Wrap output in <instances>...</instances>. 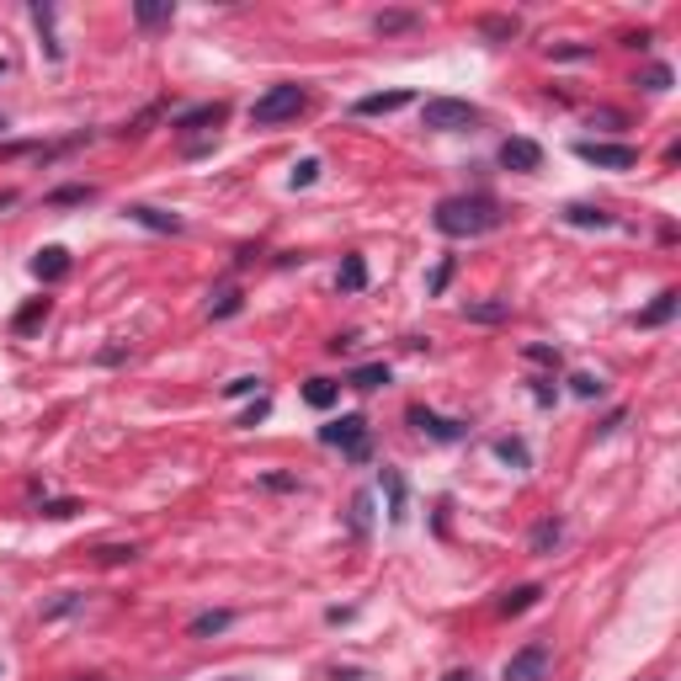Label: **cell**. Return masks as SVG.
<instances>
[{
  "label": "cell",
  "instance_id": "cell-39",
  "mask_svg": "<svg viewBox=\"0 0 681 681\" xmlns=\"http://www.w3.org/2000/svg\"><path fill=\"white\" fill-rule=\"evenodd\" d=\"M267 415H272V404H267V399H256V404L240 415V426H256V421H267Z\"/></svg>",
  "mask_w": 681,
  "mask_h": 681
},
{
  "label": "cell",
  "instance_id": "cell-15",
  "mask_svg": "<svg viewBox=\"0 0 681 681\" xmlns=\"http://www.w3.org/2000/svg\"><path fill=\"white\" fill-rule=\"evenodd\" d=\"M410 27H421V11H378L373 16V32L378 38H395V32H410Z\"/></svg>",
  "mask_w": 681,
  "mask_h": 681
},
{
  "label": "cell",
  "instance_id": "cell-42",
  "mask_svg": "<svg viewBox=\"0 0 681 681\" xmlns=\"http://www.w3.org/2000/svg\"><path fill=\"white\" fill-rule=\"evenodd\" d=\"M298 479H287V474H267V490H293Z\"/></svg>",
  "mask_w": 681,
  "mask_h": 681
},
{
  "label": "cell",
  "instance_id": "cell-24",
  "mask_svg": "<svg viewBox=\"0 0 681 681\" xmlns=\"http://www.w3.org/2000/svg\"><path fill=\"white\" fill-rule=\"evenodd\" d=\"M96 197V186H86V181H69V186H54L49 192V208H69V203H91Z\"/></svg>",
  "mask_w": 681,
  "mask_h": 681
},
{
  "label": "cell",
  "instance_id": "cell-44",
  "mask_svg": "<svg viewBox=\"0 0 681 681\" xmlns=\"http://www.w3.org/2000/svg\"><path fill=\"white\" fill-rule=\"evenodd\" d=\"M0 75H5V59H0Z\"/></svg>",
  "mask_w": 681,
  "mask_h": 681
},
{
  "label": "cell",
  "instance_id": "cell-33",
  "mask_svg": "<svg viewBox=\"0 0 681 681\" xmlns=\"http://www.w3.org/2000/svg\"><path fill=\"white\" fill-rule=\"evenodd\" d=\"M368 527H373V501H368V495H357V501H351V532L362 538Z\"/></svg>",
  "mask_w": 681,
  "mask_h": 681
},
{
  "label": "cell",
  "instance_id": "cell-2",
  "mask_svg": "<svg viewBox=\"0 0 681 681\" xmlns=\"http://www.w3.org/2000/svg\"><path fill=\"white\" fill-rule=\"evenodd\" d=\"M304 102H309V91L304 86H293V80H277V86H267L261 96H256V107H250V123L256 128H277L287 117L304 113Z\"/></svg>",
  "mask_w": 681,
  "mask_h": 681
},
{
  "label": "cell",
  "instance_id": "cell-32",
  "mask_svg": "<svg viewBox=\"0 0 681 681\" xmlns=\"http://www.w3.org/2000/svg\"><path fill=\"white\" fill-rule=\"evenodd\" d=\"M639 86H644V91H671V64H649V69L639 75Z\"/></svg>",
  "mask_w": 681,
  "mask_h": 681
},
{
  "label": "cell",
  "instance_id": "cell-40",
  "mask_svg": "<svg viewBox=\"0 0 681 681\" xmlns=\"http://www.w3.org/2000/svg\"><path fill=\"white\" fill-rule=\"evenodd\" d=\"M453 283V261H442L437 272H431V293H442V287Z\"/></svg>",
  "mask_w": 681,
  "mask_h": 681
},
{
  "label": "cell",
  "instance_id": "cell-29",
  "mask_svg": "<svg viewBox=\"0 0 681 681\" xmlns=\"http://www.w3.org/2000/svg\"><path fill=\"white\" fill-rule=\"evenodd\" d=\"M522 357H527V362H538V368H559V346H549V340H527V346H522Z\"/></svg>",
  "mask_w": 681,
  "mask_h": 681
},
{
  "label": "cell",
  "instance_id": "cell-27",
  "mask_svg": "<svg viewBox=\"0 0 681 681\" xmlns=\"http://www.w3.org/2000/svg\"><path fill=\"white\" fill-rule=\"evenodd\" d=\"M378 479H384V490H389V522H404V479H399L395 468H384Z\"/></svg>",
  "mask_w": 681,
  "mask_h": 681
},
{
  "label": "cell",
  "instance_id": "cell-25",
  "mask_svg": "<svg viewBox=\"0 0 681 681\" xmlns=\"http://www.w3.org/2000/svg\"><path fill=\"white\" fill-rule=\"evenodd\" d=\"M511 314V304H463V320H474V325H501Z\"/></svg>",
  "mask_w": 681,
  "mask_h": 681
},
{
  "label": "cell",
  "instance_id": "cell-9",
  "mask_svg": "<svg viewBox=\"0 0 681 681\" xmlns=\"http://www.w3.org/2000/svg\"><path fill=\"white\" fill-rule=\"evenodd\" d=\"M32 277H38V283H64V277H69V250H64V245L38 250V256H32Z\"/></svg>",
  "mask_w": 681,
  "mask_h": 681
},
{
  "label": "cell",
  "instance_id": "cell-35",
  "mask_svg": "<svg viewBox=\"0 0 681 681\" xmlns=\"http://www.w3.org/2000/svg\"><path fill=\"white\" fill-rule=\"evenodd\" d=\"M240 304H245V298H240L234 287H224V293L213 298V320H229V314H240Z\"/></svg>",
  "mask_w": 681,
  "mask_h": 681
},
{
  "label": "cell",
  "instance_id": "cell-34",
  "mask_svg": "<svg viewBox=\"0 0 681 681\" xmlns=\"http://www.w3.org/2000/svg\"><path fill=\"white\" fill-rule=\"evenodd\" d=\"M320 160H314V155H309V160H298V166H293V186H314V181H320Z\"/></svg>",
  "mask_w": 681,
  "mask_h": 681
},
{
  "label": "cell",
  "instance_id": "cell-21",
  "mask_svg": "<svg viewBox=\"0 0 681 681\" xmlns=\"http://www.w3.org/2000/svg\"><path fill=\"white\" fill-rule=\"evenodd\" d=\"M389 384V362H362L351 368V389H384Z\"/></svg>",
  "mask_w": 681,
  "mask_h": 681
},
{
  "label": "cell",
  "instance_id": "cell-38",
  "mask_svg": "<svg viewBox=\"0 0 681 681\" xmlns=\"http://www.w3.org/2000/svg\"><path fill=\"white\" fill-rule=\"evenodd\" d=\"M256 389H261V378H250V373H245V378H234V384H224V395H229V399H240V395H256Z\"/></svg>",
  "mask_w": 681,
  "mask_h": 681
},
{
  "label": "cell",
  "instance_id": "cell-26",
  "mask_svg": "<svg viewBox=\"0 0 681 681\" xmlns=\"http://www.w3.org/2000/svg\"><path fill=\"white\" fill-rule=\"evenodd\" d=\"M495 458L511 463V468H527V463H532V453H527V442H522V437H501V442H495Z\"/></svg>",
  "mask_w": 681,
  "mask_h": 681
},
{
  "label": "cell",
  "instance_id": "cell-19",
  "mask_svg": "<svg viewBox=\"0 0 681 681\" xmlns=\"http://www.w3.org/2000/svg\"><path fill=\"white\" fill-rule=\"evenodd\" d=\"M229 623H234V613H197V618L186 623V633H192V639H213V633H224Z\"/></svg>",
  "mask_w": 681,
  "mask_h": 681
},
{
  "label": "cell",
  "instance_id": "cell-4",
  "mask_svg": "<svg viewBox=\"0 0 681 681\" xmlns=\"http://www.w3.org/2000/svg\"><path fill=\"white\" fill-rule=\"evenodd\" d=\"M320 442H325V448H340L351 463H368V453H373V442H368V421H362V415H340V421H331V426H320Z\"/></svg>",
  "mask_w": 681,
  "mask_h": 681
},
{
  "label": "cell",
  "instance_id": "cell-36",
  "mask_svg": "<svg viewBox=\"0 0 681 681\" xmlns=\"http://www.w3.org/2000/svg\"><path fill=\"white\" fill-rule=\"evenodd\" d=\"M485 38H516V16H485Z\"/></svg>",
  "mask_w": 681,
  "mask_h": 681
},
{
  "label": "cell",
  "instance_id": "cell-18",
  "mask_svg": "<svg viewBox=\"0 0 681 681\" xmlns=\"http://www.w3.org/2000/svg\"><path fill=\"white\" fill-rule=\"evenodd\" d=\"M133 16H139V27H166L170 16H176V5L170 0H139Z\"/></svg>",
  "mask_w": 681,
  "mask_h": 681
},
{
  "label": "cell",
  "instance_id": "cell-28",
  "mask_svg": "<svg viewBox=\"0 0 681 681\" xmlns=\"http://www.w3.org/2000/svg\"><path fill=\"white\" fill-rule=\"evenodd\" d=\"M32 22H38V32H43V49H49V59H59V43H54V5H32Z\"/></svg>",
  "mask_w": 681,
  "mask_h": 681
},
{
  "label": "cell",
  "instance_id": "cell-45",
  "mask_svg": "<svg viewBox=\"0 0 681 681\" xmlns=\"http://www.w3.org/2000/svg\"><path fill=\"white\" fill-rule=\"evenodd\" d=\"M0 128H5V113H0Z\"/></svg>",
  "mask_w": 681,
  "mask_h": 681
},
{
  "label": "cell",
  "instance_id": "cell-6",
  "mask_svg": "<svg viewBox=\"0 0 681 681\" xmlns=\"http://www.w3.org/2000/svg\"><path fill=\"white\" fill-rule=\"evenodd\" d=\"M543 671H549V644L532 639V644H522V649L506 660L501 681H543Z\"/></svg>",
  "mask_w": 681,
  "mask_h": 681
},
{
  "label": "cell",
  "instance_id": "cell-3",
  "mask_svg": "<svg viewBox=\"0 0 681 681\" xmlns=\"http://www.w3.org/2000/svg\"><path fill=\"white\" fill-rule=\"evenodd\" d=\"M421 123H426L431 133H463V128L479 123V107H474V102H458V96H431V102L421 107Z\"/></svg>",
  "mask_w": 681,
  "mask_h": 681
},
{
  "label": "cell",
  "instance_id": "cell-7",
  "mask_svg": "<svg viewBox=\"0 0 681 681\" xmlns=\"http://www.w3.org/2000/svg\"><path fill=\"white\" fill-rule=\"evenodd\" d=\"M410 426H415L421 437H431V442H463V437H468L463 421H448V415H437V410H426V404H410Z\"/></svg>",
  "mask_w": 681,
  "mask_h": 681
},
{
  "label": "cell",
  "instance_id": "cell-5",
  "mask_svg": "<svg viewBox=\"0 0 681 681\" xmlns=\"http://www.w3.org/2000/svg\"><path fill=\"white\" fill-rule=\"evenodd\" d=\"M575 155H580L586 166H602V170H633L639 166V150H633V144H596V139H580Z\"/></svg>",
  "mask_w": 681,
  "mask_h": 681
},
{
  "label": "cell",
  "instance_id": "cell-22",
  "mask_svg": "<svg viewBox=\"0 0 681 681\" xmlns=\"http://www.w3.org/2000/svg\"><path fill=\"white\" fill-rule=\"evenodd\" d=\"M336 283H340V293H362V287H368V261H362V256H346Z\"/></svg>",
  "mask_w": 681,
  "mask_h": 681
},
{
  "label": "cell",
  "instance_id": "cell-43",
  "mask_svg": "<svg viewBox=\"0 0 681 681\" xmlns=\"http://www.w3.org/2000/svg\"><path fill=\"white\" fill-rule=\"evenodd\" d=\"M442 681H479V676H474V671H448Z\"/></svg>",
  "mask_w": 681,
  "mask_h": 681
},
{
  "label": "cell",
  "instance_id": "cell-13",
  "mask_svg": "<svg viewBox=\"0 0 681 681\" xmlns=\"http://www.w3.org/2000/svg\"><path fill=\"white\" fill-rule=\"evenodd\" d=\"M128 219H133L139 229H155V234H181V219L166 213V208H150V203H133V208H128Z\"/></svg>",
  "mask_w": 681,
  "mask_h": 681
},
{
  "label": "cell",
  "instance_id": "cell-30",
  "mask_svg": "<svg viewBox=\"0 0 681 681\" xmlns=\"http://www.w3.org/2000/svg\"><path fill=\"white\" fill-rule=\"evenodd\" d=\"M569 389H575L580 399H602V395H607V384H602L596 373H575V378H569Z\"/></svg>",
  "mask_w": 681,
  "mask_h": 681
},
{
  "label": "cell",
  "instance_id": "cell-14",
  "mask_svg": "<svg viewBox=\"0 0 681 681\" xmlns=\"http://www.w3.org/2000/svg\"><path fill=\"white\" fill-rule=\"evenodd\" d=\"M676 309H681V293H676V287H666V293H660L649 309H639V325H644V331H655V325H666Z\"/></svg>",
  "mask_w": 681,
  "mask_h": 681
},
{
  "label": "cell",
  "instance_id": "cell-41",
  "mask_svg": "<svg viewBox=\"0 0 681 681\" xmlns=\"http://www.w3.org/2000/svg\"><path fill=\"white\" fill-rule=\"evenodd\" d=\"M532 399H538V404H554V378H538V384H532Z\"/></svg>",
  "mask_w": 681,
  "mask_h": 681
},
{
  "label": "cell",
  "instance_id": "cell-20",
  "mask_svg": "<svg viewBox=\"0 0 681 681\" xmlns=\"http://www.w3.org/2000/svg\"><path fill=\"white\" fill-rule=\"evenodd\" d=\"M43 320H49V298H32V304H27V309H22L16 320H11V331H16V336H32V331H38Z\"/></svg>",
  "mask_w": 681,
  "mask_h": 681
},
{
  "label": "cell",
  "instance_id": "cell-31",
  "mask_svg": "<svg viewBox=\"0 0 681 681\" xmlns=\"http://www.w3.org/2000/svg\"><path fill=\"white\" fill-rule=\"evenodd\" d=\"M96 559H102V565H128V559H139V549H133V543H102Z\"/></svg>",
  "mask_w": 681,
  "mask_h": 681
},
{
  "label": "cell",
  "instance_id": "cell-11",
  "mask_svg": "<svg viewBox=\"0 0 681 681\" xmlns=\"http://www.w3.org/2000/svg\"><path fill=\"white\" fill-rule=\"evenodd\" d=\"M410 102H415L410 91H378V96H362L351 113L357 117H389V113H399V107H410Z\"/></svg>",
  "mask_w": 681,
  "mask_h": 681
},
{
  "label": "cell",
  "instance_id": "cell-37",
  "mask_svg": "<svg viewBox=\"0 0 681 681\" xmlns=\"http://www.w3.org/2000/svg\"><path fill=\"white\" fill-rule=\"evenodd\" d=\"M80 511V501H43L38 506V516H49V522H64V516H75Z\"/></svg>",
  "mask_w": 681,
  "mask_h": 681
},
{
  "label": "cell",
  "instance_id": "cell-23",
  "mask_svg": "<svg viewBox=\"0 0 681 681\" xmlns=\"http://www.w3.org/2000/svg\"><path fill=\"white\" fill-rule=\"evenodd\" d=\"M336 399H340V389L331 378H309V384H304V404H314V410H331Z\"/></svg>",
  "mask_w": 681,
  "mask_h": 681
},
{
  "label": "cell",
  "instance_id": "cell-10",
  "mask_svg": "<svg viewBox=\"0 0 681 681\" xmlns=\"http://www.w3.org/2000/svg\"><path fill=\"white\" fill-rule=\"evenodd\" d=\"M501 166L506 170H538L543 166V150H538L532 139H506V144H501Z\"/></svg>",
  "mask_w": 681,
  "mask_h": 681
},
{
  "label": "cell",
  "instance_id": "cell-17",
  "mask_svg": "<svg viewBox=\"0 0 681 681\" xmlns=\"http://www.w3.org/2000/svg\"><path fill=\"white\" fill-rule=\"evenodd\" d=\"M559 538H565V522H559V516H543V522L532 527V554H554Z\"/></svg>",
  "mask_w": 681,
  "mask_h": 681
},
{
  "label": "cell",
  "instance_id": "cell-16",
  "mask_svg": "<svg viewBox=\"0 0 681 681\" xmlns=\"http://www.w3.org/2000/svg\"><path fill=\"white\" fill-rule=\"evenodd\" d=\"M543 602V586H516L501 596V618H516V613H527V607H538Z\"/></svg>",
  "mask_w": 681,
  "mask_h": 681
},
{
  "label": "cell",
  "instance_id": "cell-12",
  "mask_svg": "<svg viewBox=\"0 0 681 681\" xmlns=\"http://www.w3.org/2000/svg\"><path fill=\"white\" fill-rule=\"evenodd\" d=\"M565 224H575V229H613L618 219L607 213V208H596V203H565V213H559Z\"/></svg>",
  "mask_w": 681,
  "mask_h": 681
},
{
  "label": "cell",
  "instance_id": "cell-1",
  "mask_svg": "<svg viewBox=\"0 0 681 681\" xmlns=\"http://www.w3.org/2000/svg\"><path fill=\"white\" fill-rule=\"evenodd\" d=\"M431 224L442 229L448 240H479V234H490V229L506 224V208H501L490 192H458V197H442V203H437Z\"/></svg>",
  "mask_w": 681,
  "mask_h": 681
},
{
  "label": "cell",
  "instance_id": "cell-8",
  "mask_svg": "<svg viewBox=\"0 0 681 681\" xmlns=\"http://www.w3.org/2000/svg\"><path fill=\"white\" fill-rule=\"evenodd\" d=\"M224 117H229L224 102H197V107H186V113L170 117V128H176V133H203V128H219Z\"/></svg>",
  "mask_w": 681,
  "mask_h": 681
}]
</instances>
